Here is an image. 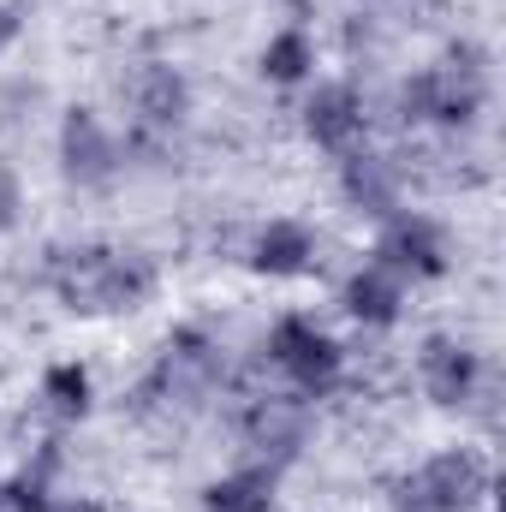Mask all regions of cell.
<instances>
[{"instance_id":"cell-12","label":"cell","mask_w":506,"mask_h":512,"mask_svg":"<svg viewBox=\"0 0 506 512\" xmlns=\"http://www.w3.org/2000/svg\"><path fill=\"white\" fill-rule=\"evenodd\" d=\"M316 262V233L304 221H268L251 245V268L268 280H292Z\"/></svg>"},{"instance_id":"cell-4","label":"cell","mask_w":506,"mask_h":512,"mask_svg":"<svg viewBox=\"0 0 506 512\" xmlns=\"http://www.w3.org/2000/svg\"><path fill=\"white\" fill-rule=\"evenodd\" d=\"M268 364L292 382V393H304V399H328L340 387V376H346V352L310 316H280L268 328Z\"/></svg>"},{"instance_id":"cell-11","label":"cell","mask_w":506,"mask_h":512,"mask_svg":"<svg viewBox=\"0 0 506 512\" xmlns=\"http://www.w3.org/2000/svg\"><path fill=\"white\" fill-rule=\"evenodd\" d=\"M340 191H346V203H352L358 215L387 221V215H399L405 173H399V161H393V155H376V149H346V161H340Z\"/></svg>"},{"instance_id":"cell-13","label":"cell","mask_w":506,"mask_h":512,"mask_svg":"<svg viewBox=\"0 0 506 512\" xmlns=\"http://www.w3.org/2000/svg\"><path fill=\"white\" fill-rule=\"evenodd\" d=\"M280 471L274 465H239L203 489V512H274Z\"/></svg>"},{"instance_id":"cell-10","label":"cell","mask_w":506,"mask_h":512,"mask_svg":"<svg viewBox=\"0 0 506 512\" xmlns=\"http://www.w3.org/2000/svg\"><path fill=\"white\" fill-rule=\"evenodd\" d=\"M364 120H370L364 90H358V84H346V78L316 84V90H310V102H304V131H310V143L340 149V155H346V149H358Z\"/></svg>"},{"instance_id":"cell-8","label":"cell","mask_w":506,"mask_h":512,"mask_svg":"<svg viewBox=\"0 0 506 512\" xmlns=\"http://www.w3.org/2000/svg\"><path fill=\"white\" fill-rule=\"evenodd\" d=\"M245 441L280 471L286 459H298V447L310 441V405L304 393H256L245 405Z\"/></svg>"},{"instance_id":"cell-15","label":"cell","mask_w":506,"mask_h":512,"mask_svg":"<svg viewBox=\"0 0 506 512\" xmlns=\"http://www.w3.org/2000/svg\"><path fill=\"white\" fill-rule=\"evenodd\" d=\"M310 72H316V42H310L298 24L274 30L268 48H262V78H268V84H304Z\"/></svg>"},{"instance_id":"cell-19","label":"cell","mask_w":506,"mask_h":512,"mask_svg":"<svg viewBox=\"0 0 506 512\" xmlns=\"http://www.w3.org/2000/svg\"><path fill=\"white\" fill-rule=\"evenodd\" d=\"M18 30H24V6L18 0H0V54L18 42Z\"/></svg>"},{"instance_id":"cell-7","label":"cell","mask_w":506,"mask_h":512,"mask_svg":"<svg viewBox=\"0 0 506 512\" xmlns=\"http://www.w3.org/2000/svg\"><path fill=\"white\" fill-rule=\"evenodd\" d=\"M60 173L72 185H84V191H96V185H108L120 173V143L96 120V108H66V120H60Z\"/></svg>"},{"instance_id":"cell-16","label":"cell","mask_w":506,"mask_h":512,"mask_svg":"<svg viewBox=\"0 0 506 512\" xmlns=\"http://www.w3.org/2000/svg\"><path fill=\"white\" fill-rule=\"evenodd\" d=\"M42 411L60 417V423H78L90 411V370L84 364H54L42 376Z\"/></svg>"},{"instance_id":"cell-1","label":"cell","mask_w":506,"mask_h":512,"mask_svg":"<svg viewBox=\"0 0 506 512\" xmlns=\"http://www.w3.org/2000/svg\"><path fill=\"white\" fill-rule=\"evenodd\" d=\"M48 286L60 292L66 310L84 316H126L155 292V262L143 251H108V245H78V251L48 256Z\"/></svg>"},{"instance_id":"cell-9","label":"cell","mask_w":506,"mask_h":512,"mask_svg":"<svg viewBox=\"0 0 506 512\" xmlns=\"http://www.w3.org/2000/svg\"><path fill=\"white\" fill-rule=\"evenodd\" d=\"M417 376H423V393H429L435 405L459 411V405H471V399L483 393V358H477L465 340L435 334V340H423V352H417Z\"/></svg>"},{"instance_id":"cell-14","label":"cell","mask_w":506,"mask_h":512,"mask_svg":"<svg viewBox=\"0 0 506 512\" xmlns=\"http://www.w3.org/2000/svg\"><path fill=\"white\" fill-rule=\"evenodd\" d=\"M346 310H352V322H364V328H393L399 310H405V280H393L376 262L358 268V274L346 280Z\"/></svg>"},{"instance_id":"cell-20","label":"cell","mask_w":506,"mask_h":512,"mask_svg":"<svg viewBox=\"0 0 506 512\" xmlns=\"http://www.w3.org/2000/svg\"><path fill=\"white\" fill-rule=\"evenodd\" d=\"M48 512H102V501H84V495H72V501H54Z\"/></svg>"},{"instance_id":"cell-17","label":"cell","mask_w":506,"mask_h":512,"mask_svg":"<svg viewBox=\"0 0 506 512\" xmlns=\"http://www.w3.org/2000/svg\"><path fill=\"white\" fill-rule=\"evenodd\" d=\"M435 102H441V90H435V66H417V72L393 90V108H399L405 126H435Z\"/></svg>"},{"instance_id":"cell-2","label":"cell","mask_w":506,"mask_h":512,"mask_svg":"<svg viewBox=\"0 0 506 512\" xmlns=\"http://www.w3.org/2000/svg\"><path fill=\"white\" fill-rule=\"evenodd\" d=\"M221 376H227L221 346L203 340V334H179V340H167V352L155 358V370L137 382L131 411H137V417H161V411L197 405V399H209V393L221 387Z\"/></svg>"},{"instance_id":"cell-3","label":"cell","mask_w":506,"mask_h":512,"mask_svg":"<svg viewBox=\"0 0 506 512\" xmlns=\"http://www.w3.org/2000/svg\"><path fill=\"white\" fill-rule=\"evenodd\" d=\"M483 501H489V459L477 447H447L393 489V512H477Z\"/></svg>"},{"instance_id":"cell-18","label":"cell","mask_w":506,"mask_h":512,"mask_svg":"<svg viewBox=\"0 0 506 512\" xmlns=\"http://www.w3.org/2000/svg\"><path fill=\"white\" fill-rule=\"evenodd\" d=\"M18 215H24V185H18L12 167H0V233H12Z\"/></svg>"},{"instance_id":"cell-5","label":"cell","mask_w":506,"mask_h":512,"mask_svg":"<svg viewBox=\"0 0 506 512\" xmlns=\"http://www.w3.org/2000/svg\"><path fill=\"white\" fill-rule=\"evenodd\" d=\"M126 96H131V131H137V143L173 137V131L185 126V114H191V78L179 66H167V60L137 66Z\"/></svg>"},{"instance_id":"cell-6","label":"cell","mask_w":506,"mask_h":512,"mask_svg":"<svg viewBox=\"0 0 506 512\" xmlns=\"http://www.w3.org/2000/svg\"><path fill=\"white\" fill-rule=\"evenodd\" d=\"M376 268H387L393 280H435L447 274V233L429 221V215H387L376 239Z\"/></svg>"}]
</instances>
